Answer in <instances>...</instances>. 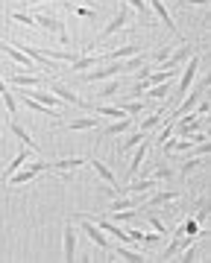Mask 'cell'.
Returning <instances> with one entry per match:
<instances>
[{
	"label": "cell",
	"mask_w": 211,
	"mask_h": 263,
	"mask_svg": "<svg viewBox=\"0 0 211 263\" xmlns=\"http://www.w3.org/2000/svg\"><path fill=\"white\" fill-rule=\"evenodd\" d=\"M147 152H150V143H147V138H144V141L138 143V152L132 155V161H129V167H126V176H129V179H135V176H138V170L144 167Z\"/></svg>",
	"instance_id": "cell-13"
},
{
	"label": "cell",
	"mask_w": 211,
	"mask_h": 263,
	"mask_svg": "<svg viewBox=\"0 0 211 263\" xmlns=\"http://www.w3.org/2000/svg\"><path fill=\"white\" fill-rule=\"evenodd\" d=\"M147 219H150L153 231H159L162 237H167V226H164V219H162V216H155V214H150V211H147Z\"/></svg>",
	"instance_id": "cell-33"
},
{
	"label": "cell",
	"mask_w": 211,
	"mask_h": 263,
	"mask_svg": "<svg viewBox=\"0 0 211 263\" xmlns=\"http://www.w3.org/2000/svg\"><path fill=\"white\" fill-rule=\"evenodd\" d=\"M15 97H21V100H24V105H27L29 111H36V114H44V117H59V111H56V108H47V105H41L39 100H32V97H27V94H24L21 88L15 91Z\"/></svg>",
	"instance_id": "cell-19"
},
{
	"label": "cell",
	"mask_w": 211,
	"mask_h": 263,
	"mask_svg": "<svg viewBox=\"0 0 211 263\" xmlns=\"http://www.w3.org/2000/svg\"><path fill=\"white\" fill-rule=\"evenodd\" d=\"M39 179V173H32L29 167H21L18 173H12L9 181H6V187H21V184H29V181Z\"/></svg>",
	"instance_id": "cell-21"
},
{
	"label": "cell",
	"mask_w": 211,
	"mask_h": 263,
	"mask_svg": "<svg viewBox=\"0 0 211 263\" xmlns=\"http://www.w3.org/2000/svg\"><path fill=\"white\" fill-rule=\"evenodd\" d=\"M94 114H103V117H112V120H120V117H129V114H124V108L120 105H103V103H97V105H88Z\"/></svg>",
	"instance_id": "cell-26"
},
{
	"label": "cell",
	"mask_w": 211,
	"mask_h": 263,
	"mask_svg": "<svg viewBox=\"0 0 211 263\" xmlns=\"http://www.w3.org/2000/svg\"><path fill=\"white\" fill-rule=\"evenodd\" d=\"M179 260H182V263H194V260H197V249H194V243L185 246L182 252H179Z\"/></svg>",
	"instance_id": "cell-37"
},
{
	"label": "cell",
	"mask_w": 211,
	"mask_h": 263,
	"mask_svg": "<svg viewBox=\"0 0 211 263\" xmlns=\"http://www.w3.org/2000/svg\"><path fill=\"white\" fill-rule=\"evenodd\" d=\"M144 138H147V135H144V132H138V129H135V132H129V135H126V141L120 143V152H126V149H135V146H138V143L144 141Z\"/></svg>",
	"instance_id": "cell-29"
},
{
	"label": "cell",
	"mask_w": 211,
	"mask_h": 263,
	"mask_svg": "<svg viewBox=\"0 0 211 263\" xmlns=\"http://www.w3.org/2000/svg\"><path fill=\"white\" fill-rule=\"evenodd\" d=\"M153 187H159V181H155V179H129V184H126L120 193H132V196H141V193H150Z\"/></svg>",
	"instance_id": "cell-17"
},
{
	"label": "cell",
	"mask_w": 211,
	"mask_h": 263,
	"mask_svg": "<svg viewBox=\"0 0 211 263\" xmlns=\"http://www.w3.org/2000/svg\"><path fill=\"white\" fill-rule=\"evenodd\" d=\"M191 243H197V237H191V240H185L182 234H173L170 246H167V249L162 252V257H159V260H173V257H176V254L182 252L185 246H191Z\"/></svg>",
	"instance_id": "cell-15"
},
{
	"label": "cell",
	"mask_w": 211,
	"mask_h": 263,
	"mask_svg": "<svg viewBox=\"0 0 211 263\" xmlns=\"http://www.w3.org/2000/svg\"><path fill=\"white\" fill-rule=\"evenodd\" d=\"M6 85H12V88H41L44 85V76L41 73H9L6 79H3Z\"/></svg>",
	"instance_id": "cell-5"
},
{
	"label": "cell",
	"mask_w": 211,
	"mask_h": 263,
	"mask_svg": "<svg viewBox=\"0 0 211 263\" xmlns=\"http://www.w3.org/2000/svg\"><path fill=\"white\" fill-rule=\"evenodd\" d=\"M120 108H124V114H129V117H138V114L144 111V103H141V100H124Z\"/></svg>",
	"instance_id": "cell-31"
},
{
	"label": "cell",
	"mask_w": 211,
	"mask_h": 263,
	"mask_svg": "<svg viewBox=\"0 0 211 263\" xmlns=\"http://www.w3.org/2000/svg\"><path fill=\"white\" fill-rule=\"evenodd\" d=\"M27 161H29V149H21L18 155H15V158H12L9 164H6V167H3V173H0V184L6 187V181H9V176H12V173H18L21 167H27Z\"/></svg>",
	"instance_id": "cell-12"
},
{
	"label": "cell",
	"mask_w": 211,
	"mask_h": 263,
	"mask_svg": "<svg viewBox=\"0 0 211 263\" xmlns=\"http://www.w3.org/2000/svg\"><path fill=\"white\" fill-rule=\"evenodd\" d=\"M79 228H82V234H85L88 240L97 246V249H103V252H109V249H112L109 237H106L103 231H100V226H97V222H91L88 216H79Z\"/></svg>",
	"instance_id": "cell-3"
},
{
	"label": "cell",
	"mask_w": 211,
	"mask_h": 263,
	"mask_svg": "<svg viewBox=\"0 0 211 263\" xmlns=\"http://www.w3.org/2000/svg\"><path fill=\"white\" fill-rule=\"evenodd\" d=\"M36 3H47V0H27V6H36Z\"/></svg>",
	"instance_id": "cell-41"
},
{
	"label": "cell",
	"mask_w": 211,
	"mask_h": 263,
	"mask_svg": "<svg viewBox=\"0 0 211 263\" xmlns=\"http://www.w3.org/2000/svg\"><path fill=\"white\" fill-rule=\"evenodd\" d=\"M179 199H182L179 190H159V193H153L144 205H138V208H167V205H173V202H179Z\"/></svg>",
	"instance_id": "cell-10"
},
{
	"label": "cell",
	"mask_w": 211,
	"mask_h": 263,
	"mask_svg": "<svg viewBox=\"0 0 211 263\" xmlns=\"http://www.w3.org/2000/svg\"><path fill=\"white\" fill-rule=\"evenodd\" d=\"M147 6H150V12H153L155 18L162 21L164 27L170 29L173 35H179V29H176V24H173V15H170V9H167V6H164L162 0H147ZM179 38H182V35H179ZM182 41H185V38H182Z\"/></svg>",
	"instance_id": "cell-9"
},
{
	"label": "cell",
	"mask_w": 211,
	"mask_h": 263,
	"mask_svg": "<svg viewBox=\"0 0 211 263\" xmlns=\"http://www.w3.org/2000/svg\"><path fill=\"white\" fill-rule=\"evenodd\" d=\"M9 18L15 21V24H24V27H36V18L27 15V12H9Z\"/></svg>",
	"instance_id": "cell-34"
},
{
	"label": "cell",
	"mask_w": 211,
	"mask_h": 263,
	"mask_svg": "<svg viewBox=\"0 0 211 263\" xmlns=\"http://www.w3.org/2000/svg\"><path fill=\"white\" fill-rule=\"evenodd\" d=\"M197 70H200V56L194 53V56L188 59L185 70H182V79H179V97H185V91L194 85V76H197Z\"/></svg>",
	"instance_id": "cell-11"
},
{
	"label": "cell",
	"mask_w": 211,
	"mask_h": 263,
	"mask_svg": "<svg viewBox=\"0 0 211 263\" xmlns=\"http://www.w3.org/2000/svg\"><path fill=\"white\" fill-rule=\"evenodd\" d=\"M36 27L44 29V32H53V35L65 44V47H71V35H67V24H62L59 18H53V15H36Z\"/></svg>",
	"instance_id": "cell-1"
},
{
	"label": "cell",
	"mask_w": 211,
	"mask_h": 263,
	"mask_svg": "<svg viewBox=\"0 0 211 263\" xmlns=\"http://www.w3.org/2000/svg\"><path fill=\"white\" fill-rule=\"evenodd\" d=\"M117 73H126L124 62H106L91 73H82V82H103V79H115Z\"/></svg>",
	"instance_id": "cell-2"
},
{
	"label": "cell",
	"mask_w": 211,
	"mask_h": 263,
	"mask_svg": "<svg viewBox=\"0 0 211 263\" xmlns=\"http://www.w3.org/2000/svg\"><path fill=\"white\" fill-rule=\"evenodd\" d=\"M147 97H150V100H167V97H170V82H162V85L147 88Z\"/></svg>",
	"instance_id": "cell-28"
},
{
	"label": "cell",
	"mask_w": 211,
	"mask_h": 263,
	"mask_svg": "<svg viewBox=\"0 0 211 263\" xmlns=\"http://www.w3.org/2000/svg\"><path fill=\"white\" fill-rule=\"evenodd\" d=\"M9 129H12V135H15V138H18V141L24 143V146H27V149H32V152H41L39 141H32V135H29V132L24 129V126H21L18 120H9Z\"/></svg>",
	"instance_id": "cell-16"
},
{
	"label": "cell",
	"mask_w": 211,
	"mask_h": 263,
	"mask_svg": "<svg viewBox=\"0 0 211 263\" xmlns=\"http://www.w3.org/2000/svg\"><path fill=\"white\" fill-rule=\"evenodd\" d=\"M62 252H65V260H77V228H74V222L67 219L65 228H62Z\"/></svg>",
	"instance_id": "cell-6"
},
{
	"label": "cell",
	"mask_w": 211,
	"mask_h": 263,
	"mask_svg": "<svg viewBox=\"0 0 211 263\" xmlns=\"http://www.w3.org/2000/svg\"><path fill=\"white\" fill-rule=\"evenodd\" d=\"M153 179H155V181H167V179H173V170L167 167V164H159V167L153 170Z\"/></svg>",
	"instance_id": "cell-35"
},
{
	"label": "cell",
	"mask_w": 211,
	"mask_h": 263,
	"mask_svg": "<svg viewBox=\"0 0 211 263\" xmlns=\"http://www.w3.org/2000/svg\"><path fill=\"white\" fill-rule=\"evenodd\" d=\"M88 164H91V170H94L97 176H100V181H103V184H109V187H117V176H115V170H109L100 158H91Z\"/></svg>",
	"instance_id": "cell-18"
},
{
	"label": "cell",
	"mask_w": 211,
	"mask_h": 263,
	"mask_svg": "<svg viewBox=\"0 0 211 263\" xmlns=\"http://www.w3.org/2000/svg\"><path fill=\"white\" fill-rule=\"evenodd\" d=\"M141 243H162V234H159V231H155V234H144Z\"/></svg>",
	"instance_id": "cell-39"
},
{
	"label": "cell",
	"mask_w": 211,
	"mask_h": 263,
	"mask_svg": "<svg viewBox=\"0 0 211 263\" xmlns=\"http://www.w3.org/2000/svg\"><path fill=\"white\" fill-rule=\"evenodd\" d=\"M0 100H3V105H6V111H9L12 117L18 114V97H15V91H9V88H6V91L0 94Z\"/></svg>",
	"instance_id": "cell-30"
},
{
	"label": "cell",
	"mask_w": 211,
	"mask_h": 263,
	"mask_svg": "<svg viewBox=\"0 0 211 263\" xmlns=\"http://www.w3.org/2000/svg\"><path fill=\"white\" fill-rule=\"evenodd\" d=\"M117 91H120V82H117V79H112L109 85H103V88H100V97L106 100V97H115Z\"/></svg>",
	"instance_id": "cell-36"
},
{
	"label": "cell",
	"mask_w": 211,
	"mask_h": 263,
	"mask_svg": "<svg viewBox=\"0 0 211 263\" xmlns=\"http://www.w3.org/2000/svg\"><path fill=\"white\" fill-rule=\"evenodd\" d=\"M164 120H167V117H164L162 111H153V114H147L144 120L138 123V132H144V135H147L150 129H155V126H162Z\"/></svg>",
	"instance_id": "cell-27"
},
{
	"label": "cell",
	"mask_w": 211,
	"mask_h": 263,
	"mask_svg": "<svg viewBox=\"0 0 211 263\" xmlns=\"http://www.w3.org/2000/svg\"><path fill=\"white\" fill-rule=\"evenodd\" d=\"M97 126H100V117H91V114H88V117H77V120H67V123H65V129H67V132L97 129Z\"/></svg>",
	"instance_id": "cell-25"
},
{
	"label": "cell",
	"mask_w": 211,
	"mask_h": 263,
	"mask_svg": "<svg viewBox=\"0 0 211 263\" xmlns=\"http://www.w3.org/2000/svg\"><path fill=\"white\" fill-rule=\"evenodd\" d=\"M129 18H132V15H129V6H120V9L115 12V18H112L103 29H100V41H103V38H109V35H115L117 29H124L126 24H129Z\"/></svg>",
	"instance_id": "cell-7"
},
{
	"label": "cell",
	"mask_w": 211,
	"mask_h": 263,
	"mask_svg": "<svg viewBox=\"0 0 211 263\" xmlns=\"http://www.w3.org/2000/svg\"><path fill=\"white\" fill-rule=\"evenodd\" d=\"M182 6H208V0H179Z\"/></svg>",
	"instance_id": "cell-40"
},
{
	"label": "cell",
	"mask_w": 211,
	"mask_h": 263,
	"mask_svg": "<svg viewBox=\"0 0 211 263\" xmlns=\"http://www.w3.org/2000/svg\"><path fill=\"white\" fill-rule=\"evenodd\" d=\"M82 164H88V161L85 158H59V161H50V170L59 173L62 179H67V173H74V170L82 167Z\"/></svg>",
	"instance_id": "cell-14"
},
{
	"label": "cell",
	"mask_w": 211,
	"mask_h": 263,
	"mask_svg": "<svg viewBox=\"0 0 211 263\" xmlns=\"http://www.w3.org/2000/svg\"><path fill=\"white\" fill-rule=\"evenodd\" d=\"M182 161H185V158H182ZM202 164H205V155H197V158H188V161L182 164V179H185V176H191L194 170H197V167H202Z\"/></svg>",
	"instance_id": "cell-32"
},
{
	"label": "cell",
	"mask_w": 211,
	"mask_h": 263,
	"mask_svg": "<svg viewBox=\"0 0 211 263\" xmlns=\"http://www.w3.org/2000/svg\"><path fill=\"white\" fill-rule=\"evenodd\" d=\"M124 6H129V9H135V12H138V18H141V24H150V27L155 24V15L150 12V6H147V0H124Z\"/></svg>",
	"instance_id": "cell-20"
},
{
	"label": "cell",
	"mask_w": 211,
	"mask_h": 263,
	"mask_svg": "<svg viewBox=\"0 0 211 263\" xmlns=\"http://www.w3.org/2000/svg\"><path fill=\"white\" fill-rule=\"evenodd\" d=\"M112 249H115V254L120 257V260H129V263H141V260H147V254H141V252H135V249H129L126 243H115Z\"/></svg>",
	"instance_id": "cell-24"
},
{
	"label": "cell",
	"mask_w": 211,
	"mask_h": 263,
	"mask_svg": "<svg viewBox=\"0 0 211 263\" xmlns=\"http://www.w3.org/2000/svg\"><path fill=\"white\" fill-rule=\"evenodd\" d=\"M167 138H173V120H167V126H164V129H162V135H159V141H167Z\"/></svg>",
	"instance_id": "cell-38"
},
{
	"label": "cell",
	"mask_w": 211,
	"mask_h": 263,
	"mask_svg": "<svg viewBox=\"0 0 211 263\" xmlns=\"http://www.w3.org/2000/svg\"><path fill=\"white\" fill-rule=\"evenodd\" d=\"M3 91H6V82H3V76H0V94H3Z\"/></svg>",
	"instance_id": "cell-42"
},
{
	"label": "cell",
	"mask_w": 211,
	"mask_h": 263,
	"mask_svg": "<svg viewBox=\"0 0 211 263\" xmlns=\"http://www.w3.org/2000/svg\"><path fill=\"white\" fill-rule=\"evenodd\" d=\"M44 85H50V91H53V94H56V97H59V100H62L65 105H77V108H88V103H85V100L74 94V91H71V88H67L65 82H59V79H50V82H44Z\"/></svg>",
	"instance_id": "cell-4"
},
{
	"label": "cell",
	"mask_w": 211,
	"mask_h": 263,
	"mask_svg": "<svg viewBox=\"0 0 211 263\" xmlns=\"http://www.w3.org/2000/svg\"><path fill=\"white\" fill-rule=\"evenodd\" d=\"M103 62H106V56H77L71 62V70L82 73V70H88V67H94V65H103Z\"/></svg>",
	"instance_id": "cell-23"
},
{
	"label": "cell",
	"mask_w": 211,
	"mask_h": 263,
	"mask_svg": "<svg viewBox=\"0 0 211 263\" xmlns=\"http://www.w3.org/2000/svg\"><path fill=\"white\" fill-rule=\"evenodd\" d=\"M194 53H197V50H194L191 44H188V41H182V47L173 50L170 56H167V59L162 62V67H167V70H173V67H182L185 62H188V59L194 56Z\"/></svg>",
	"instance_id": "cell-8"
},
{
	"label": "cell",
	"mask_w": 211,
	"mask_h": 263,
	"mask_svg": "<svg viewBox=\"0 0 211 263\" xmlns=\"http://www.w3.org/2000/svg\"><path fill=\"white\" fill-rule=\"evenodd\" d=\"M129 129H135V120L132 117H120V120L109 123V126L103 129V135L106 138H112V135H124V132H129Z\"/></svg>",
	"instance_id": "cell-22"
}]
</instances>
